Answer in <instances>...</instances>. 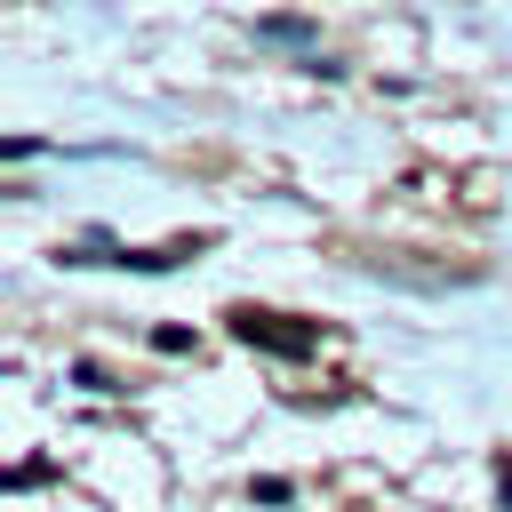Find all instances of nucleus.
I'll use <instances>...</instances> for the list:
<instances>
[{
  "mask_svg": "<svg viewBox=\"0 0 512 512\" xmlns=\"http://www.w3.org/2000/svg\"><path fill=\"white\" fill-rule=\"evenodd\" d=\"M224 320H232V336H240V344L280 352V360H304V352L320 344V328H312V320H288V312H264V304H232Z\"/></svg>",
  "mask_w": 512,
  "mask_h": 512,
  "instance_id": "nucleus-1",
  "label": "nucleus"
},
{
  "mask_svg": "<svg viewBox=\"0 0 512 512\" xmlns=\"http://www.w3.org/2000/svg\"><path fill=\"white\" fill-rule=\"evenodd\" d=\"M256 32H264V40H296V48H304V40H312V24H304V16H264V24H256Z\"/></svg>",
  "mask_w": 512,
  "mask_h": 512,
  "instance_id": "nucleus-2",
  "label": "nucleus"
},
{
  "mask_svg": "<svg viewBox=\"0 0 512 512\" xmlns=\"http://www.w3.org/2000/svg\"><path fill=\"white\" fill-rule=\"evenodd\" d=\"M504 504H512V464H504Z\"/></svg>",
  "mask_w": 512,
  "mask_h": 512,
  "instance_id": "nucleus-3",
  "label": "nucleus"
}]
</instances>
